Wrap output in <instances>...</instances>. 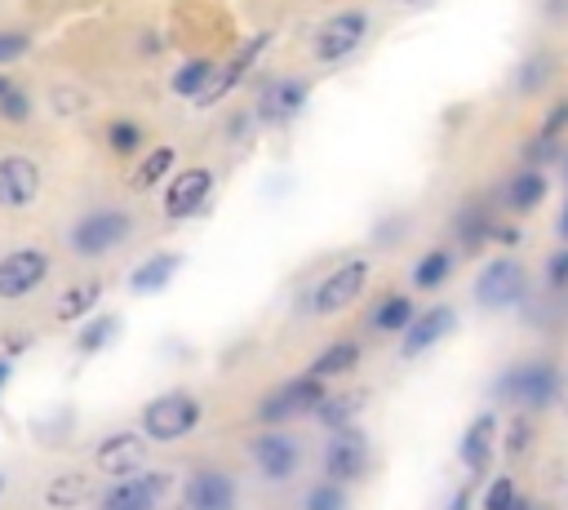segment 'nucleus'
<instances>
[{
    "mask_svg": "<svg viewBox=\"0 0 568 510\" xmlns=\"http://www.w3.org/2000/svg\"><path fill=\"white\" fill-rule=\"evenodd\" d=\"M306 102H311V75H293V71L266 75V84L253 98V111H257L262 133L266 129H288L306 111Z\"/></svg>",
    "mask_w": 568,
    "mask_h": 510,
    "instance_id": "nucleus-10",
    "label": "nucleus"
},
{
    "mask_svg": "<svg viewBox=\"0 0 568 510\" xmlns=\"http://www.w3.org/2000/svg\"><path fill=\"white\" fill-rule=\"evenodd\" d=\"M506 457H524L528 448H532V412H519L515 408V417H510V426H506Z\"/></svg>",
    "mask_w": 568,
    "mask_h": 510,
    "instance_id": "nucleus-37",
    "label": "nucleus"
},
{
    "mask_svg": "<svg viewBox=\"0 0 568 510\" xmlns=\"http://www.w3.org/2000/svg\"><path fill=\"white\" fill-rule=\"evenodd\" d=\"M271 40H275V31L271 27H262V31H253V35H244L231 53H222V67H217V75H213V84L200 93V111H209V106H222L248 75H257V67H262V58H266V49H271Z\"/></svg>",
    "mask_w": 568,
    "mask_h": 510,
    "instance_id": "nucleus-6",
    "label": "nucleus"
},
{
    "mask_svg": "<svg viewBox=\"0 0 568 510\" xmlns=\"http://www.w3.org/2000/svg\"><path fill=\"white\" fill-rule=\"evenodd\" d=\"M4 488H9V483H4V470H0V497H4Z\"/></svg>",
    "mask_w": 568,
    "mask_h": 510,
    "instance_id": "nucleus-51",
    "label": "nucleus"
},
{
    "mask_svg": "<svg viewBox=\"0 0 568 510\" xmlns=\"http://www.w3.org/2000/svg\"><path fill=\"white\" fill-rule=\"evenodd\" d=\"M368 275H373V262L364 253L337 262L333 271H324L315 279V288H311V315H342L346 306H355L359 293L368 288Z\"/></svg>",
    "mask_w": 568,
    "mask_h": 510,
    "instance_id": "nucleus-11",
    "label": "nucleus"
},
{
    "mask_svg": "<svg viewBox=\"0 0 568 510\" xmlns=\"http://www.w3.org/2000/svg\"><path fill=\"white\" fill-rule=\"evenodd\" d=\"M44 191V164L31 151H0V213L36 208Z\"/></svg>",
    "mask_w": 568,
    "mask_h": 510,
    "instance_id": "nucleus-13",
    "label": "nucleus"
},
{
    "mask_svg": "<svg viewBox=\"0 0 568 510\" xmlns=\"http://www.w3.org/2000/svg\"><path fill=\"white\" fill-rule=\"evenodd\" d=\"M53 279V253L44 244H13L0 253V302H27Z\"/></svg>",
    "mask_w": 568,
    "mask_h": 510,
    "instance_id": "nucleus-7",
    "label": "nucleus"
},
{
    "mask_svg": "<svg viewBox=\"0 0 568 510\" xmlns=\"http://www.w3.org/2000/svg\"><path fill=\"white\" fill-rule=\"evenodd\" d=\"M453 328H457V310L444 306V302H435V306L417 310L413 324L399 333V355H404V359H417V355H426L430 346H439Z\"/></svg>",
    "mask_w": 568,
    "mask_h": 510,
    "instance_id": "nucleus-18",
    "label": "nucleus"
},
{
    "mask_svg": "<svg viewBox=\"0 0 568 510\" xmlns=\"http://www.w3.org/2000/svg\"><path fill=\"white\" fill-rule=\"evenodd\" d=\"M404 231H408V217H404V213H395V217H386V222L377 226V244H395Z\"/></svg>",
    "mask_w": 568,
    "mask_h": 510,
    "instance_id": "nucleus-42",
    "label": "nucleus"
},
{
    "mask_svg": "<svg viewBox=\"0 0 568 510\" xmlns=\"http://www.w3.org/2000/svg\"><path fill=\"white\" fill-rule=\"evenodd\" d=\"M541 9H546L550 18H564V13H568V0H541Z\"/></svg>",
    "mask_w": 568,
    "mask_h": 510,
    "instance_id": "nucleus-46",
    "label": "nucleus"
},
{
    "mask_svg": "<svg viewBox=\"0 0 568 510\" xmlns=\"http://www.w3.org/2000/svg\"><path fill=\"white\" fill-rule=\"evenodd\" d=\"M213 191H217L213 164L173 169L169 182H164V191H160V213H164V222H191V217H200V213L209 208Z\"/></svg>",
    "mask_w": 568,
    "mask_h": 510,
    "instance_id": "nucleus-9",
    "label": "nucleus"
},
{
    "mask_svg": "<svg viewBox=\"0 0 568 510\" xmlns=\"http://www.w3.org/2000/svg\"><path fill=\"white\" fill-rule=\"evenodd\" d=\"M324 475L337 479V483H355L368 475V439L364 430L355 426H342V430H328V443H324Z\"/></svg>",
    "mask_w": 568,
    "mask_h": 510,
    "instance_id": "nucleus-17",
    "label": "nucleus"
},
{
    "mask_svg": "<svg viewBox=\"0 0 568 510\" xmlns=\"http://www.w3.org/2000/svg\"><path fill=\"white\" fill-rule=\"evenodd\" d=\"M67 4H93V0H67Z\"/></svg>",
    "mask_w": 568,
    "mask_h": 510,
    "instance_id": "nucleus-52",
    "label": "nucleus"
},
{
    "mask_svg": "<svg viewBox=\"0 0 568 510\" xmlns=\"http://www.w3.org/2000/svg\"><path fill=\"white\" fill-rule=\"evenodd\" d=\"M532 510H550V506H532Z\"/></svg>",
    "mask_w": 568,
    "mask_h": 510,
    "instance_id": "nucleus-53",
    "label": "nucleus"
},
{
    "mask_svg": "<svg viewBox=\"0 0 568 510\" xmlns=\"http://www.w3.org/2000/svg\"><path fill=\"white\" fill-rule=\"evenodd\" d=\"M555 239L568 244V195H564V204H559V213H555Z\"/></svg>",
    "mask_w": 568,
    "mask_h": 510,
    "instance_id": "nucleus-44",
    "label": "nucleus"
},
{
    "mask_svg": "<svg viewBox=\"0 0 568 510\" xmlns=\"http://www.w3.org/2000/svg\"><path fill=\"white\" fill-rule=\"evenodd\" d=\"M555 80H559V53L555 49H528L510 71L515 98H546Z\"/></svg>",
    "mask_w": 568,
    "mask_h": 510,
    "instance_id": "nucleus-23",
    "label": "nucleus"
},
{
    "mask_svg": "<svg viewBox=\"0 0 568 510\" xmlns=\"http://www.w3.org/2000/svg\"><path fill=\"white\" fill-rule=\"evenodd\" d=\"M546 288L550 293H568V244H555L546 253Z\"/></svg>",
    "mask_w": 568,
    "mask_h": 510,
    "instance_id": "nucleus-40",
    "label": "nucleus"
},
{
    "mask_svg": "<svg viewBox=\"0 0 568 510\" xmlns=\"http://www.w3.org/2000/svg\"><path fill=\"white\" fill-rule=\"evenodd\" d=\"M519 239H524V231H519V226H510V222H497V231H493V244H501V248H519Z\"/></svg>",
    "mask_w": 568,
    "mask_h": 510,
    "instance_id": "nucleus-43",
    "label": "nucleus"
},
{
    "mask_svg": "<svg viewBox=\"0 0 568 510\" xmlns=\"http://www.w3.org/2000/svg\"><path fill=\"white\" fill-rule=\"evenodd\" d=\"M173 475L169 470H138V475H124V479H111L93 506L98 510H160L164 497L173 492Z\"/></svg>",
    "mask_w": 568,
    "mask_h": 510,
    "instance_id": "nucleus-12",
    "label": "nucleus"
},
{
    "mask_svg": "<svg viewBox=\"0 0 568 510\" xmlns=\"http://www.w3.org/2000/svg\"><path fill=\"white\" fill-rule=\"evenodd\" d=\"M497 204L493 200H466L453 217V239H457V253H479L484 244H493V231H497Z\"/></svg>",
    "mask_w": 568,
    "mask_h": 510,
    "instance_id": "nucleus-22",
    "label": "nucleus"
},
{
    "mask_svg": "<svg viewBox=\"0 0 568 510\" xmlns=\"http://www.w3.org/2000/svg\"><path fill=\"white\" fill-rule=\"evenodd\" d=\"M138 235V213L133 204L120 200H98L89 208H80L67 226V253L80 262H102L111 253H120L129 239Z\"/></svg>",
    "mask_w": 568,
    "mask_h": 510,
    "instance_id": "nucleus-1",
    "label": "nucleus"
},
{
    "mask_svg": "<svg viewBox=\"0 0 568 510\" xmlns=\"http://www.w3.org/2000/svg\"><path fill=\"white\" fill-rule=\"evenodd\" d=\"M13 84H18V75H13V71H0V98H4Z\"/></svg>",
    "mask_w": 568,
    "mask_h": 510,
    "instance_id": "nucleus-47",
    "label": "nucleus"
},
{
    "mask_svg": "<svg viewBox=\"0 0 568 510\" xmlns=\"http://www.w3.org/2000/svg\"><path fill=\"white\" fill-rule=\"evenodd\" d=\"M413 315H417V306H413L408 293H386V297L373 302V310H368V328L382 333V337H395V333H404V328L413 324Z\"/></svg>",
    "mask_w": 568,
    "mask_h": 510,
    "instance_id": "nucleus-31",
    "label": "nucleus"
},
{
    "mask_svg": "<svg viewBox=\"0 0 568 510\" xmlns=\"http://www.w3.org/2000/svg\"><path fill=\"white\" fill-rule=\"evenodd\" d=\"M98 302H102V279H75L58 293L53 315H58V324H80L98 310Z\"/></svg>",
    "mask_w": 568,
    "mask_h": 510,
    "instance_id": "nucleus-29",
    "label": "nucleus"
},
{
    "mask_svg": "<svg viewBox=\"0 0 568 510\" xmlns=\"http://www.w3.org/2000/svg\"><path fill=\"white\" fill-rule=\"evenodd\" d=\"M537 133H541V137H550V142H564V137H568V93L550 98V106H546V115H541Z\"/></svg>",
    "mask_w": 568,
    "mask_h": 510,
    "instance_id": "nucleus-38",
    "label": "nucleus"
},
{
    "mask_svg": "<svg viewBox=\"0 0 568 510\" xmlns=\"http://www.w3.org/2000/svg\"><path fill=\"white\" fill-rule=\"evenodd\" d=\"M146 457H151V439L142 430H106L89 448L93 470L106 475V479H124V475L146 470Z\"/></svg>",
    "mask_w": 568,
    "mask_h": 510,
    "instance_id": "nucleus-15",
    "label": "nucleus"
},
{
    "mask_svg": "<svg viewBox=\"0 0 568 510\" xmlns=\"http://www.w3.org/2000/svg\"><path fill=\"white\" fill-rule=\"evenodd\" d=\"M399 9H422V4H430V0H395Z\"/></svg>",
    "mask_w": 568,
    "mask_h": 510,
    "instance_id": "nucleus-49",
    "label": "nucleus"
},
{
    "mask_svg": "<svg viewBox=\"0 0 568 510\" xmlns=\"http://www.w3.org/2000/svg\"><path fill=\"white\" fill-rule=\"evenodd\" d=\"M515 497H519V483H515L510 475H497V479L488 483V492H484L479 510H510V506H515Z\"/></svg>",
    "mask_w": 568,
    "mask_h": 510,
    "instance_id": "nucleus-39",
    "label": "nucleus"
},
{
    "mask_svg": "<svg viewBox=\"0 0 568 510\" xmlns=\"http://www.w3.org/2000/svg\"><path fill=\"white\" fill-rule=\"evenodd\" d=\"M532 506H537V501H532V497H524V492H519V497H515V506H510V510H532Z\"/></svg>",
    "mask_w": 568,
    "mask_h": 510,
    "instance_id": "nucleus-48",
    "label": "nucleus"
},
{
    "mask_svg": "<svg viewBox=\"0 0 568 510\" xmlns=\"http://www.w3.org/2000/svg\"><path fill=\"white\" fill-rule=\"evenodd\" d=\"M453 266H457V248H448V244L426 248V253L413 262V271H408L413 293H439V288L453 279Z\"/></svg>",
    "mask_w": 568,
    "mask_h": 510,
    "instance_id": "nucleus-27",
    "label": "nucleus"
},
{
    "mask_svg": "<svg viewBox=\"0 0 568 510\" xmlns=\"http://www.w3.org/2000/svg\"><path fill=\"white\" fill-rule=\"evenodd\" d=\"M200 421H204V404L182 386L178 390H160L138 408V430L151 443H178V439L195 435Z\"/></svg>",
    "mask_w": 568,
    "mask_h": 510,
    "instance_id": "nucleus-4",
    "label": "nucleus"
},
{
    "mask_svg": "<svg viewBox=\"0 0 568 510\" xmlns=\"http://www.w3.org/2000/svg\"><path fill=\"white\" fill-rule=\"evenodd\" d=\"M182 253L178 248H155V253H146L133 271H129V279H124V288L133 293V297H151V293H160V288H169L173 284V275L182 271Z\"/></svg>",
    "mask_w": 568,
    "mask_h": 510,
    "instance_id": "nucleus-25",
    "label": "nucleus"
},
{
    "mask_svg": "<svg viewBox=\"0 0 568 510\" xmlns=\"http://www.w3.org/2000/svg\"><path fill=\"white\" fill-rule=\"evenodd\" d=\"M564 386H568V381H564V368H559L555 359H519V364H510V368L497 377L493 395L506 399V404L519 408V412H550V408L559 404Z\"/></svg>",
    "mask_w": 568,
    "mask_h": 510,
    "instance_id": "nucleus-3",
    "label": "nucleus"
},
{
    "mask_svg": "<svg viewBox=\"0 0 568 510\" xmlns=\"http://www.w3.org/2000/svg\"><path fill=\"white\" fill-rule=\"evenodd\" d=\"M217 67H222V58L217 53H209V49H200V53H186L182 62H173V71H169V93L173 98H182V102H200V93L213 84V75H217Z\"/></svg>",
    "mask_w": 568,
    "mask_h": 510,
    "instance_id": "nucleus-24",
    "label": "nucleus"
},
{
    "mask_svg": "<svg viewBox=\"0 0 568 510\" xmlns=\"http://www.w3.org/2000/svg\"><path fill=\"white\" fill-rule=\"evenodd\" d=\"M182 510H240V483L222 466H195L178 483Z\"/></svg>",
    "mask_w": 568,
    "mask_h": 510,
    "instance_id": "nucleus-16",
    "label": "nucleus"
},
{
    "mask_svg": "<svg viewBox=\"0 0 568 510\" xmlns=\"http://www.w3.org/2000/svg\"><path fill=\"white\" fill-rule=\"evenodd\" d=\"M359 355H364V346H359L355 337H337V341H328V346L311 359V373L324 377V381H337V377H346V373L359 364Z\"/></svg>",
    "mask_w": 568,
    "mask_h": 510,
    "instance_id": "nucleus-33",
    "label": "nucleus"
},
{
    "mask_svg": "<svg viewBox=\"0 0 568 510\" xmlns=\"http://www.w3.org/2000/svg\"><path fill=\"white\" fill-rule=\"evenodd\" d=\"M475 488H479V479H470V475H466V483H457V488H453V497H448V506H444V510H470Z\"/></svg>",
    "mask_w": 568,
    "mask_h": 510,
    "instance_id": "nucleus-41",
    "label": "nucleus"
},
{
    "mask_svg": "<svg viewBox=\"0 0 568 510\" xmlns=\"http://www.w3.org/2000/svg\"><path fill=\"white\" fill-rule=\"evenodd\" d=\"M559 173H564V186H568V155L559 160Z\"/></svg>",
    "mask_w": 568,
    "mask_h": 510,
    "instance_id": "nucleus-50",
    "label": "nucleus"
},
{
    "mask_svg": "<svg viewBox=\"0 0 568 510\" xmlns=\"http://www.w3.org/2000/svg\"><path fill=\"white\" fill-rule=\"evenodd\" d=\"M36 49V31L22 22H4L0 27V71H13L18 62H27Z\"/></svg>",
    "mask_w": 568,
    "mask_h": 510,
    "instance_id": "nucleus-34",
    "label": "nucleus"
},
{
    "mask_svg": "<svg viewBox=\"0 0 568 510\" xmlns=\"http://www.w3.org/2000/svg\"><path fill=\"white\" fill-rule=\"evenodd\" d=\"M302 510H351V488L337 483V479H320L302 492Z\"/></svg>",
    "mask_w": 568,
    "mask_h": 510,
    "instance_id": "nucleus-35",
    "label": "nucleus"
},
{
    "mask_svg": "<svg viewBox=\"0 0 568 510\" xmlns=\"http://www.w3.org/2000/svg\"><path fill=\"white\" fill-rule=\"evenodd\" d=\"M173 169H178V146L173 142H155L124 169V191L129 195H151V191H160V182H169Z\"/></svg>",
    "mask_w": 568,
    "mask_h": 510,
    "instance_id": "nucleus-21",
    "label": "nucleus"
},
{
    "mask_svg": "<svg viewBox=\"0 0 568 510\" xmlns=\"http://www.w3.org/2000/svg\"><path fill=\"white\" fill-rule=\"evenodd\" d=\"M364 404H368V390H328L320 404H315V421L324 426V430H342V426H355V417L364 412Z\"/></svg>",
    "mask_w": 568,
    "mask_h": 510,
    "instance_id": "nucleus-30",
    "label": "nucleus"
},
{
    "mask_svg": "<svg viewBox=\"0 0 568 510\" xmlns=\"http://www.w3.org/2000/svg\"><path fill=\"white\" fill-rule=\"evenodd\" d=\"M31 115H36V98H31V89L18 80L4 98H0V124H13V129H22V124H31Z\"/></svg>",
    "mask_w": 568,
    "mask_h": 510,
    "instance_id": "nucleus-36",
    "label": "nucleus"
},
{
    "mask_svg": "<svg viewBox=\"0 0 568 510\" xmlns=\"http://www.w3.org/2000/svg\"><path fill=\"white\" fill-rule=\"evenodd\" d=\"M546 195H550L546 169L519 160V169H515V173L506 177V186H501V208L515 213V217H528V213H537V208L546 204Z\"/></svg>",
    "mask_w": 568,
    "mask_h": 510,
    "instance_id": "nucleus-19",
    "label": "nucleus"
},
{
    "mask_svg": "<svg viewBox=\"0 0 568 510\" xmlns=\"http://www.w3.org/2000/svg\"><path fill=\"white\" fill-rule=\"evenodd\" d=\"M102 146L111 151V160L133 164V160L151 146V129H146L138 115H111V120L102 124Z\"/></svg>",
    "mask_w": 568,
    "mask_h": 510,
    "instance_id": "nucleus-26",
    "label": "nucleus"
},
{
    "mask_svg": "<svg viewBox=\"0 0 568 510\" xmlns=\"http://www.w3.org/2000/svg\"><path fill=\"white\" fill-rule=\"evenodd\" d=\"M493 452H497V412H479L457 439V461L470 479H484L493 466Z\"/></svg>",
    "mask_w": 568,
    "mask_h": 510,
    "instance_id": "nucleus-20",
    "label": "nucleus"
},
{
    "mask_svg": "<svg viewBox=\"0 0 568 510\" xmlns=\"http://www.w3.org/2000/svg\"><path fill=\"white\" fill-rule=\"evenodd\" d=\"M9 381H13V359H9V355H0V395L9 390Z\"/></svg>",
    "mask_w": 568,
    "mask_h": 510,
    "instance_id": "nucleus-45",
    "label": "nucleus"
},
{
    "mask_svg": "<svg viewBox=\"0 0 568 510\" xmlns=\"http://www.w3.org/2000/svg\"><path fill=\"white\" fill-rule=\"evenodd\" d=\"M373 9L364 4H342L328 18L315 22L311 31V62L315 67H346L368 40H373Z\"/></svg>",
    "mask_w": 568,
    "mask_h": 510,
    "instance_id": "nucleus-2",
    "label": "nucleus"
},
{
    "mask_svg": "<svg viewBox=\"0 0 568 510\" xmlns=\"http://www.w3.org/2000/svg\"><path fill=\"white\" fill-rule=\"evenodd\" d=\"M248 457H253V466H257V475L266 483H288L306 461L302 439L293 430H284V426H262V435L248 443Z\"/></svg>",
    "mask_w": 568,
    "mask_h": 510,
    "instance_id": "nucleus-14",
    "label": "nucleus"
},
{
    "mask_svg": "<svg viewBox=\"0 0 568 510\" xmlns=\"http://www.w3.org/2000/svg\"><path fill=\"white\" fill-rule=\"evenodd\" d=\"M93 501V479L84 470H58L44 479V506L49 510H80Z\"/></svg>",
    "mask_w": 568,
    "mask_h": 510,
    "instance_id": "nucleus-28",
    "label": "nucleus"
},
{
    "mask_svg": "<svg viewBox=\"0 0 568 510\" xmlns=\"http://www.w3.org/2000/svg\"><path fill=\"white\" fill-rule=\"evenodd\" d=\"M528 293H532V279L515 253L488 257L470 284V297L479 302V310H515L528 302Z\"/></svg>",
    "mask_w": 568,
    "mask_h": 510,
    "instance_id": "nucleus-5",
    "label": "nucleus"
},
{
    "mask_svg": "<svg viewBox=\"0 0 568 510\" xmlns=\"http://www.w3.org/2000/svg\"><path fill=\"white\" fill-rule=\"evenodd\" d=\"M324 395H328V386H324V377H315L311 368L297 373V377H284L280 386H271V390L257 399V426H284V421L311 417Z\"/></svg>",
    "mask_w": 568,
    "mask_h": 510,
    "instance_id": "nucleus-8",
    "label": "nucleus"
},
{
    "mask_svg": "<svg viewBox=\"0 0 568 510\" xmlns=\"http://www.w3.org/2000/svg\"><path fill=\"white\" fill-rule=\"evenodd\" d=\"M124 319L115 310H93L89 319H80V333H75V350L80 355H102L106 346H115Z\"/></svg>",
    "mask_w": 568,
    "mask_h": 510,
    "instance_id": "nucleus-32",
    "label": "nucleus"
}]
</instances>
